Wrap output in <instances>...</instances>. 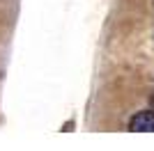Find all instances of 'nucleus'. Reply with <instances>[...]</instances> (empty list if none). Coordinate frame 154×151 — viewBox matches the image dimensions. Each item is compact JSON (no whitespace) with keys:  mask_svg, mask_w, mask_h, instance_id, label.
<instances>
[{"mask_svg":"<svg viewBox=\"0 0 154 151\" xmlns=\"http://www.w3.org/2000/svg\"><path fill=\"white\" fill-rule=\"evenodd\" d=\"M129 128L138 131V133H154V112L143 110V112L134 114L131 121H129Z\"/></svg>","mask_w":154,"mask_h":151,"instance_id":"1","label":"nucleus"}]
</instances>
